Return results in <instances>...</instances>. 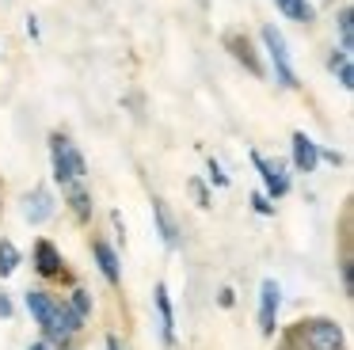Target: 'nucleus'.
<instances>
[{
    "label": "nucleus",
    "mask_w": 354,
    "mask_h": 350,
    "mask_svg": "<svg viewBox=\"0 0 354 350\" xmlns=\"http://www.w3.org/2000/svg\"><path fill=\"white\" fill-rule=\"evenodd\" d=\"M65 301H69V304H73V308H77V312H80V316H84V320H88V316H92V312H95V301H92V293H88V289H80V286L73 289V293L65 297Z\"/></svg>",
    "instance_id": "18"
},
{
    "label": "nucleus",
    "mask_w": 354,
    "mask_h": 350,
    "mask_svg": "<svg viewBox=\"0 0 354 350\" xmlns=\"http://www.w3.org/2000/svg\"><path fill=\"white\" fill-rule=\"evenodd\" d=\"M252 167L259 172V179H263V194L270 198V202H278V198H286L290 194V167L282 164V160H267L259 149H252Z\"/></svg>",
    "instance_id": "4"
},
{
    "label": "nucleus",
    "mask_w": 354,
    "mask_h": 350,
    "mask_svg": "<svg viewBox=\"0 0 354 350\" xmlns=\"http://www.w3.org/2000/svg\"><path fill=\"white\" fill-rule=\"evenodd\" d=\"M12 316H16V304H12V297L0 289V320H12Z\"/></svg>",
    "instance_id": "27"
},
{
    "label": "nucleus",
    "mask_w": 354,
    "mask_h": 350,
    "mask_svg": "<svg viewBox=\"0 0 354 350\" xmlns=\"http://www.w3.org/2000/svg\"><path fill=\"white\" fill-rule=\"evenodd\" d=\"M19 213H24V221L27 225H46L50 217L57 213V198H54V190L46 187V183H35L31 190H27L24 198H19Z\"/></svg>",
    "instance_id": "6"
},
{
    "label": "nucleus",
    "mask_w": 354,
    "mask_h": 350,
    "mask_svg": "<svg viewBox=\"0 0 354 350\" xmlns=\"http://www.w3.org/2000/svg\"><path fill=\"white\" fill-rule=\"evenodd\" d=\"M54 301L57 297L50 293V289H42V286L24 293L27 312H31V320L39 324V331H42V342H50V335H54Z\"/></svg>",
    "instance_id": "8"
},
{
    "label": "nucleus",
    "mask_w": 354,
    "mask_h": 350,
    "mask_svg": "<svg viewBox=\"0 0 354 350\" xmlns=\"http://www.w3.org/2000/svg\"><path fill=\"white\" fill-rule=\"evenodd\" d=\"M320 4H335V0H320Z\"/></svg>",
    "instance_id": "33"
},
{
    "label": "nucleus",
    "mask_w": 354,
    "mask_h": 350,
    "mask_svg": "<svg viewBox=\"0 0 354 350\" xmlns=\"http://www.w3.org/2000/svg\"><path fill=\"white\" fill-rule=\"evenodd\" d=\"M65 194V205H69V213L77 217V225H88L95 213V202H92V190H88V183H73V187L62 190Z\"/></svg>",
    "instance_id": "14"
},
{
    "label": "nucleus",
    "mask_w": 354,
    "mask_h": 350,
    "mask_svg": "<svg viewBox=\"0 0 354 350\" xmlns=\"http://www.w3.org/2000/svg\"><path fill=\"white\" fill-rule=\"evenodd\" d=\"M153 304H156V324H160V342L171 350L176 347V308H171V297H168V286H164V282H156Z\"/></svg>",
    "instance_id": "11"
},
{
    "label": "nucleus",
    "mask_w": 354,
    "mask_h": 350,
    "mask_svg": "<svg viewBox=\"0 0 354 350\" xmlns=\"http://www.w3.org/2000/svg\"><path fill=\"white\" fill-rule=\"evenodd\" d=\"M0 194H4V183H0Z\"/></svg>",
    "instance_id": "34"
},
{
    "label": "nucleus",
    "mask_w": 354,
    "mask_h": 350,
    "mask_svg": "<svg viewBox=\"0 0 354 350\" xmlns=\"http://www.w3.org/2000/svg\"><path fill=\"white\" fill-rule=\"evenodd\" d=\"M206 183H214V187H232V179H229V175H225V167H221V160H214V156H209L206 160Z\"/></svg>",
    "instance_id": "19"
},
{
    "label": "nucleus",
    "mask_w": 354,
    "mask_h": 350,
    "mask_svg": "<svg viewBox=\"0 0 354 350\" xmlns=\"http://www.w3.org/2000/svg\"><path fill=\"white\" fill-rule=\"evenodd\" d=\"M187 190L194 194V205H198V210H209V205H214V198H209V190H206V179H198V175H194V179L187 183Z\"/></svg>",
    "instance_id": "20"
},
{
    "label": "nucleus",
    "mask_w": 354,
    "mask_h": 350,
    "mask_svg": "<svg viewBox=\"0 0 354 350\" xmlns=\"http://www.w3.org/2000/svg\"><path fill=\"white\" fill-rule=\"evenodd\" d=\"M103 350H122V339H118V335H107V339H103Z\"/></svg>",
    "instance_id": "30"
},
{
    "label": "nucleus",
    "mask_w": 354,
    "mask_h": 350,
    "mask_svg": "<svg viewBox=\"0 0 354 350\" xmlns=\"http://www.w3.org/2000/svg\"><path fill=\"white\" fill-rule=\"evenodd\" d=\"M331 76L339 80V88H343V91H354V61H343L339 68H331Z\"/></svg>",
    "instance_id": "22"
},
{
    "label": "nucleus",
    "mask_w": 354,
    "mask_h": 350,
    "mask_svg": "<svg viewBox=\"0 0 354 350\" xmlns=\"http://www.w3.org/2000/svg\"><path fill=\"white\" fill-rule=\"evenodd\" d=\"M278 350H297V347H293V342H290V339H286V335H282V342H278Z\"/></svg>",
    "instance_id": "31"
},
{
    "label": "nucleus",
    "mask_w": 354,
    "mask_h": 350,
    "mask_svg": "<svg viewBox=\"0 0 354 350\" xmlns=\"http://www.w3.org/2000/svg\"><path fill=\"white\" fill-rule=\"evenodd\" d=\"M225 46H229V53H232V57H236L252 76H267V65H263L259 50H255V42H252L248 35H225Z\"/></svg>",
    "instance_id": "12"
},
{
    "label": "nucleus",
    "mask_w": 354,
    "mask_h": 350,
    "mask_svg": "<svg viewBox=\"0 0 354 350\" xmlns=\"http://www.w3.org/2000/svg\"><path fill=\"white\" fill-rule=\"evenodd\" d=\"M252 210L259 213V217H274V202H270L263 190H255V194H252Z\"/></svg>",
    "instance_id": "23"
},
{
    "label": "nucleus",
    "mask_w": 354,
    "mask_h": 350,
    "mask_svg": "<svg viewBox=\"0 0 354 350\" xmlns=\"http://www.w3.org/2000/svg\"><path fill=\"white\" fill-rule=\"evenodd\" d=\"M24 263V251L16 248L12 240H0V278H12Z\"/></svg>",
    "instance_id": "17"
},
{
    "label": "nucleus",
    "mask_w": 354,
    "mask_h": 350,
    "mask_svg": "<svg viewBox=\"0 0 354 350\" xmlns=\"http://www.w3.org/2000/svg\"><path fill=\"white\" fill-rule=\"evenodd\" d=\"M111 225H115L118 240H126V221H122V213H118V210H111Z\"/></svg>",
    "instance_id": "28"
},
{
    "label": "nucleus",
    "mask_w": 354,
    "mask_h": 350,
    "mask_svg": "<svg viewBox=\"0 0 354 350\" xmlns=\"http://www.w3.org/2000/svg\"><path fill=\"white\" fill-rule=\"evenodd\" d=\"M316 149H320V145H316L313 137L305 133V129H293V137H290V164H293V172L313 175L316 167H320V156H316Z\"/></svg>",
    "instance_id": "10"
},
{
    "label": "nucleus",
    "mask_w": 354,
    "mask_h": 350,
    "mask_svg": "<svg viewBox=\"0 0 354 350\" xmlns=\"http://www.w3.org/2000/svg\"><path fill=\"white\" fill-rule=\"evenodd\" d=\"M31 266H35V274H39L42 282H62V278H69V263H65V255H62V248H57L54 240H35V248H31Z\"/></svg>",
    "instance_id": "5"
},
{
    "label": "nucleus",
    "mask_w": 354,
    "mask_h": 350,
    "mask_svg": "<svg viewBox=\"0 0 354 350\" xmlns=\"http://www.w3.org/2000/svg\"><path fill=\"white\" fill-rule=\"evenodd\" d=\"M343 61H351V50H339V46H331V53H328V73H331V68H339Z\"/></svg>",
    "instance_id": "25"
},
{
    "label": "nucleus",
    "mask_w": 354,
    "mask_h": 350,
    "mask_svg": "<svg viewBox=\"0 0 354 350\" xmlns=\"http://www.w3.org/2000/svg\"><path fill=\"white\" fill-rule=\"evenodd\" d=\"M278 312H282V286L274 278L259 282V335L274 339L278 335Z\"/></svg>",
    "instance_id": "7"
},
{
    "label": "nucleus",
    "mask_w": 354,
    "mask_h": 350,
    "mask_svg": "<svg viewBox=\"0 0 354 350\" xmlns=\"http://www.w3.org/2000/svg\"><path fill=\"white\" fill-rule=\"evenodd\" d=\"M335 35H339V50H354V8L351 4L335 8Z\"/></svg>",
    "instance_id": "16"
},
{
    "label": "nucleus",
    "mask_w": 354,
    "mask_h": 350,
    "mask_svg": "<svg viewBox=\"0 0 354 350\" xmlns=\"http://www.w3.org/2000/svg\"><path fill=\"white\" fill-rule=\"evenodd\" d=\"M27 350H50V347H46V342H42V339H35V342H31V347H27Z\"/></svg>",
    "instance_id": "32"
},
{
    "label": "nucleus",
    "mask_w": 354,
    "mask_h": 350,
    "mask_svg": "<svg viewBox=\"0 0 354 350\" xmlns=\"http://www.w3.org/2000/svg\"><path fill=\"white\" fill-rule=\"evenodd\" d=\"M339 278H343V293L354 297V259H351V251H346L343 263H339Z\"/></svg>",
    "instance_id": "21"
},
{
    "label": "nucleus",
    "mask_w": 354,
    "mask_h": 350,
    "mask_svg": "<svg viewBox=\"0 0 354 350\" xmlns=\"http://www.w3.org/2000/svg\"><path fill=\"white\" fill-rule=\"evenodd\" d=\"M153 221H156V236H160L164 251H176L183 228L176 225V217H171V210H168V202H164V198H153Z\"/></svg>",
    "instance_id": "13"
},
{
    "label": "nucleus",
    "mask_w": 354,
    "mask_h": 350,
    "mask_svg": "<svg viewBox=\"0 0 354 350\" xmlns=\"http://www.w3.org/2000/svg\"><path fill=\"white\" fill-rule=\"evenodd\" d=\"M274 4L286 19L301 23V27H316V4L313 0H274Z\"/></svg>",
    "instance_id": "15"
},
{
    "label": "nucleus",
    "mask_w": 354,
    "mask_h": 350,
    "mask_svg": "<svg viewBox=\"0 0 354 350\" xmlns=\"http://www.w3.org/2000/svg\"><path fill=\"white\" fill-rule=\"evenodd\" d=\"M286 339H290L297 350H346L343 324H339V320H328V316L297 320V324L286 331Z\"/></svg>",
    "instance_id": "2"
},
{
    "label": "nucleus",
    "mask_w": 354,
    "mask_h": 350,
    "mask_svg": "<svg viewBox=\"0 0 354 350\" xmlns=\"http://www.w3.org/2000/svg\"><path fill=\"white\" fill-rule=\"evenodd\" d=\"M39 19H35V15H27V38H31V42H39Z\"/></svg>",
    "instance_id": "29"
},
{
    "label": "nucleus",
    "mask_w": 354,
    "mask_h": 350,
    "mask_svg": "<svg viewBox=\"0 0 354 350\" xmlns=\"http://www.w3.org/2000/svg\"><path fill=\"white\" fill-rule=\"evenodd\" d=\"M217 304H221V308H232V304H236V289L221 286V289H217Z\"/></svg>",
    "instance_id": "26"
},
{
    "label": "nucleus",
    "mask_w": 354,
    "mask_h": 350,
    "mask_svg": "<svg viewBox=\"0 0 354 350\" xmlns=\"http://www.w3.org/2000/svg\"><path fill=\"white\" fill-rule=\"evenodd\" d=\"M50 145V172H54V183L57 187H73V183H84L88 179V160L84 152H80V145H73L69 133H62V129H54V133L46 137Z\"/></svg>",
    "instance_id": "1"
},
{
    "label": "nucleus",
    "mask_w": 354,
    "mask_h": 350,
    "mask_svg": "<svg viewBox=\"0 0 354 350\" xmlns=\"http://www.w3.org/2000/svg\"><path fill=\"white\" fill-rule=\"evenodd\" d=\"M316 156H320V164L343 167V152H339V149H328V145H320V149H316Z\"/></svg>",
    "instance_id": "24"
},
{
    "label": "nucleus",
    "mask_w": 354,
    "mask_h": 350,
    "mask_svg": "<svg viewBox=\"0 0 354 350\" xmlns=\"http://www.w3.org/2000/svg\"><path fill=\"white\" fill-rule=\"evenodd\" d=\"M92 259H95V266H100L103 282H107L111 289L122 286V259H118V251L111 248V240H103V236H92Z\"/></svg>",
    "instance_id": "9"
},
{
    "label": "nucleus",
    "mask_w": 354,
    "mask_h": 350,
    "mask_svg": "<svg viewBox=\"0 0 354 350\" xmlns=\"http://www.w3.org/2000/svg\"><path fill=\"white\" fill-rule=\"evenodd\" d=\"M259 42H263V53H267L270 68H274V80L282 84L286 91H297L301 80H297V68H293V61H290V42H286V35L274 27V23H263Z\"/></svg>",
    "instance_id": "3"
}]
</instances>
